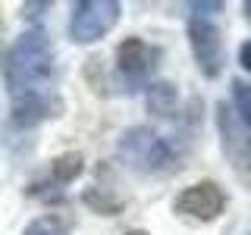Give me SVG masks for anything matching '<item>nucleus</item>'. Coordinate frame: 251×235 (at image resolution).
<instances>
[{"mask_svg": "<svg viewBox=\"0 0 251 235\" xmlns=\"http://www.w3.org/2000/svg\"><path fill=\"white\" fill-rule=\"evenodd\" d=\"M53 44L44 28H25L6 57V88L13 100L53 94Z\"/></svg>", "mask_w": 251, "mask_h": 235, "instance_id": "f257e3e1", "label": "nucleus"}, {"mask_svg": "<svg viewBox=\"0 0 251 235\" xmlns=\"http://www.w3.org/2000/svg\"><path fill=\"white\" fill-rule=\"evenodd\" d=\"M116 151L132 169L138 172H167L176 166V151L170 147L167 138H160L148 125H132L120 135Z\"/></svg>", "mask_w": 251, "mask_h": 235, "instance_id": "f03ea898", "label": "nucleus"}, {"mask_svg": "<svg viewBox=\"0 0 251 235\" xmlns=\"http://www.w3.org/2000/svg\"><path fill=\"white\" fill-rule=\"evenodd\" d=\"M123 6L116 0H78L69 16V38L75 44H94L120 22Z\"/></svg>", "mask_w": 251, "mask_h": 235, "instance_id": "7ed1b4c3", "label": "nucleus"}, {"mask_svg": "<svg viewBox=\"0 0 251 235\" xmlns=\"http://www.w3.org/2000/svg\"><path fill=\"white\" fill-rule=\"evenodd\" d=\"M188 44L198 60V69L207 78H217L223 69V35L210 19L204 16H192L188 19Z\"/></svg>", "mask_w": 251, "mask_h": 235, "instance_id": "20e7f679", "label": "nucleus"}, {"mask_svg": "<svg viewBox=\"0 0 251 235\" xmlns=\"http://www.w3.org/2000/svg\"><path fill=\"white\" fill-rule=\"evenodd\" d=\"M223 207H226V194L217 182H195L173 201L176 213L192 216V219H214L223 213Z\"/></svg>", "mask_w": 251, "mask_h": 235, "instance_id": "39448f33", "label": "nucleus"}, {"mask_svg": "<svg viewBox=\"0 0 251 235\" xmlns=\"http://www.w3.org/2000/svg\"><path fill=\"white\" fill-rule=\"evenodd\" d=\"M160 63V47L141 41V38H126L116 47V69L129 78V82H141L157 69Z\"/></svg>", "mask_w": 251, "mask_h": 235, "instance_id": "423d86ee", "label": "nucleus"}, {"mask_svg": "<svg viewBox=\"0 0 251 235\" xmlns=\"http://www.w3.org/2000/svg\"><path fill=\"white\" fill-rule=\"evenodd\" d=\"M57 113H60V97H57V94L13 100V125H16V129L38 125L41 119H47V116H57Z\"/></svg>", "mask_w": 251, "mask_h": 235, "instance_id": "0eeeda50", "label": "nucleus"}, {"mask_svg": "<svg viewBox=\"0 0 251 235\" xmlns=\"http://www.w3.org/2000/svg\"><path fill=\"white\" fill-rule=\"evenodd\" d=\"M176 104H179V97H176V88L170 82H157L148 88V110L154 116H173Z\"/></svg>", "mask_w": 251, "mask_h": 235, "instance_id": "6e6552de", "label": "nucleus"}, {"mask_svg": "<svg viewBox=\"0 0 251 235\" xmlns=\"http://www.w3.org/2000/svg\"><path fill=\"white\" fill-rule=\"evenodd\" d=\"M232 104H235V119L242 122V129L251 135V85L242 78H232Z\"/></svg>", "mask_w": 251, "mask_h": 235, "instance_id": "1a4fd4ad", "label": "nucleus"}, {"mask_svg": "<svg viewBox=\"0 0 251 235\" xmlns=\"http://www.w3.org/2000/svg\"><path fill=\"white\" fill-rule=\"evenodd\" d=\"M50 172H53V182L57 185H66L82 172V154H63L50 163Z\"/></svg>", "mask_w": 251, "mask_h": 235, "instance_id": "9d476101", "label": "nucleus"}, {"mask_svg": "<svg viewBox=\"0 0 251 235\" xmlns=\"http://www.w3.org/2000/svg\"><path fill=\"white\" fill-rule=\"evenodd\" d=\"M25 235H69V232H66V223H63V219L41 216V219H35V223H28Z\"/></svg>", "mask_w": 251, "mask_h": 235, "instance_id": "9b49d317", "label": "nucleus"}, {"mask_svg": "<svg viewBox=\"0 0 251 235\" xmlns=\"http://www.w3.org/2000/svg\"><path fill=\"white\" fill-rule=\"evenodd\" d=\"M239 63H242V66H245L248 72H251V41H245V44L239 47Z\"/></svg>", "mask_w": 251, "mask_h": 235, "instance_id": "f8f14e48", "label": "nucleus"}, {"mask_svg": "<svg viewBox=\"0 0 251 235\" xmlns=\"http://www.w3.org/2000/svg\"><path fill=\"white\" fill-rule=\"evenodd\" d=\"M192 10H223V3H192Z\"/></svg>", "mask_w": 251, "mask_h": 235, "instance_id": "ddd939ff", "label": "nucleus"}, {"mask_svg": "<svg viewBox=\"0 0 251 235\" xmlns=\"http://www.w3.org/2000/svg\"><path fill=\"white\" fill-rule=\"evenodd\" d=\"M245 16H248V19H251V0H248V3H245Z\"/></svg>", "mask_w": 251, "mask_h": 235, "instance_id": "4468645a", "label": "nucleus"}, {"mask_svg": "<svg viewBox=\"0 0 251 235\" xmlns=\"http://www.w3.org/2000/svg\"><path fill=\"white\" fill-rule=\"evenodd\" d=\"M126 235H148V232H141V229H132V232H126Z\"/></svg>", "mask_w": 251, "mask_h": 235, "instance_id": "2eb2a0df", "label": "nucleus"}]
</instances>
